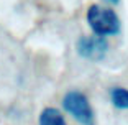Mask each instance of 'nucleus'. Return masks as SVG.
I'll list each match as a JSON object with an SVG mask.
<instances>
[{"instance_id": "nucleus-1", "label": "nucleus", "mask_w": 128, "mask_h": 125, "mask_svg": "<svg viewBox=\"0 0 128 125\" xmlns=\"http://www.w3.org/2000/svg\"><path fill=\"white\" fill-rule=\"evenodd\" d=\"M87 23L95 35L100 36H113L120 33V18L112 8L102 5H90L87 10Z\"/></svg>"}, {"instance_id": "nucleus-6", "label": "nucleus", "mask_w": 128, "mask_h": 125, "mask_svg": "<svg viewBox=\"0 0 128 125\" xmlns=\"http://www.w3.org/2000/svg\"><path fill=\"white\" fill-rule=\"evenodd\" d=\"M105 2H108V4H118V0H105Z\"/></svg>"}, {"instance_id": "nucleus-3", "label": "nucleus", "mask_w": 128, "mask_h": 125, "mask_svg": "<svg viewBox=\"0 0 128 125\" xmlns=\"http://www.w3.org/2000/svg\"><path fill=\"white\" fill-rule=\"evenodd\" d=\"M77 54L84 59L89 61H100L105 58L107 51H108V43H107L105 36L100 35H92V36H82L77 40Z\"/></svg>"}, {"instance_id": "nucleus-2", "label": "nucleus", "mask_w": 128, "mask_h": 125, "mask_svg": "<svg viewBox=\"0 0 128 125\" xmlns=\"http://www.w3.org/2000/svg\"><path fill=\"white\" fill-rule=\"evenodd\" d=\"M62 109L68 112L77 123L80 125H95V112L89 99L84 92L72 89L68 91L62 97Z\"/></svg>"}, {"instance_id": "nucleus-5", "label": "nucleus", "mask_w": 128, "mask_h": 125, "mask_svg": "<svg viewBox=\"0 0 128 125\" xmlns=\"http://www.w3.org/2000/svg\"><path fill=\"white\" fill-rule=\"evenodd\" d=\"M110 102L113 104V107L120 110L128 109V89H125V87L110 89Z\"/></svg>"}, {"instance_id": "nucleus-4", "label": "nucleus", "mask_w": 128, "mask_h": 125, "mask_svg": "<svg viewBox=\"0 0 128 125\" xmlns=\"http://www.w3.org/2000/svg\"><path fill=\"white\" fill-rule=\"evenodd\" d=\"M38 125H68L66 118L58 109L54 107H44L38 117Z\"/></svg>"}]
</instances>
